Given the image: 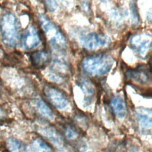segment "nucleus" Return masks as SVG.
Returning <instances> with one entry per match:
<instances>
[{
    "mask_svg": "<svg viewBox=\"0 0 152 152\" xmlns=\"http://www.w3.org/2000/svg\"><path fill=\"white\" fill-rule=\"evenodd\" d=\"M114 59L107 54H99L86 57L81 62L84 71L91 76H101L112 68Z\"/></svg>",
    "mask_w": 152,
    "mask_h": 152,
    "instance_id": "1",
    "label": "nucleus"
},
{
    "mask_svg": "<svg viewBox=\"0 0 152 152\" xmlns=\"http://www.w3.org/2000/svg\"><path fill=\"white\" fill-rule=\"evenodd\" d=\"M0 31L4 43L15 47L19 40V27L17 18L12 13L4 14L0 21Z\"/></svg>",
    "mask_w": 152,
    "mask_h": 152,
    "instance_id": "2",
    "label": "nucleus"
},
{
    "mask_svg": "<svg viewBox=\"0 0 152 152\" xmlns=\"http://www.w3.org/2000/svg\"><path fill=\"white\" fill-rule=\"evenodd\" d=\"M39 20L48 40L54 46L58 48H64L66 42L65 36L58 27L46 15L40 14Z\"/></svg>",
    "mask_w": 152,
    "mask_h": 152,
    "instance_id": "3",
    "label": "nucleus"
},
{
    "mask_svg": "<svg viewBox=\"0 0 152 152\" xmlns=\"http://www.w3.org/2000/svg\"><path fill=\"white\" fill-rule=\"evenodd\" d=\"M129 43L137 56L141 59H145L151 49V37L147 33H137L130 38Z\"/></svg>",
    "mask_w": 152,
    "mask_h": 152,
    "instance_id": "4",
    "label": "nucleus"
},
{
    "mask_svg": "<svg viewBox=\"0 0 152 152\" xmlns=\"http://www.w3.org/2000/svg\"><path fill=\"white\" fill-rule=\"evenodd\" d=\"M44 93L50 103L59 109H65L69 104L66 96L54 87L46 86L44 88Z\"/></svg>",
    "mask_w": 152,
    "mask_h": 152,
    "instance_id": "5",
    "label": "nucleus"
},
{
    "mask_svg": "<svg viewBox=\"0 0 152 152\" xmlns=\"http://www.w3.org/2000/svg\"><path fill=\"white\" fill-rule=\"evenodd\" d=\"M80 42L84 48L93 50L106 46L107 43V38L104 34L92 33L83 36Z\"/></svg>",
    "mask_w": 152,
    "mask_h": 152,
    "instance_id": "6",
    "label": "nucleus"
},
{
    "mask_svg": "<svg viewBox=\"0 0 152 152\" xmlns=\"http://www.w3.org/2000/svg\"><path fill=\"white\" fill-rule=\"evenodd\" d=\"M40 43V38L36 28L30 26L24 31L22 37V45L24 49L31 50L37 47Z\"/></svg>",
    "mask_w": 152,
    "mask_h": 152,
    "instance_id": "7",
    "label": "nucleus"
},
{
    "mask_svg": "<svg viewBox=\"0 0 152 152\" xmlns=\"http://www.w3.org/2000/svg\"><path fill=\"white\" fill-rule=\"evenodd\" d=\"M111 106L115 115L119 118H124L126 113L127 109L125 100L120 95H116L112 98L110 102Z\"/></svg>",
    "mask_w": 152,
    "mask_h": 152,
    "instance_id": "8",
    "label": "nucleus"
},
{
    "mask_svg": "<svg viewBox=\"0 0 152 152\" xmlns=\"http://www.w3.org/2000/svg\"><path fill=\"white\" fill-rule=\"evenodd\" d=\"M138 121L141 129L150 130L151 128V111L146 109H138L137 112Z\"/></svg>",
    "mask_w": 152,
    "mask_h": 152,
    "instance_id": "9",
    "label": "nucleus"
},
{
    "mask_svg": "<svg viewBox=\"0 0 152 152\" xmlns=\"http://www.w3.org/2000/svg\"><path fill=\"white\" fill-rule=\"evenodd\" d=\"M32 64L37 68H42L45 66L49 61V56L48 53L44 51H37L33 52L30 56Z\"/></svg>",
    "mask_w": 152,
    "mask_h": 152,
    "instance_id": "10",
    "label": "nucleus"
},
{
    "mask_svg": "<svg viewBox=\"0 0 152 152\" xmlns=\"http://www.w3.org/2000/svg\"><path fill=\"white\" fill-rule=\"evenodd\" d=\"M34 104L36 109L42 116L50 120L53 118L54 115L52 110L44 100L40 98L36 99Z\"/></svg>",
    "mask_w": 152,
    "mask_h": 152,
    "instance_id": "11",
    "label": "nucleus"
},
{
    "mask_svg": "<svg viewBox=\"0 0 152 152\" xmlns=\"http://www.w3.org/2000/svg\"><path fill=\"white\" fill-rule=\"evenodd\" d=\"M31 152H53L52 147L41 138H36L30 144Z\"/></svg>",
    "mask_w": 152,
    "mask_h": 152,
    "instance_id": "12",
    "label": "nucleus"
},
{
    "mask_svg": "<svg viewBox=\"0 0 152 152\" xmlns=\"http://www.w3.org/2000/svg\"><path fill=\"white\" fill-rule=\"evenodd\" d=\"M7 146L10 152H28L27 146L18 140L11 137L7 140Z\"/></svg>",
    "mask_w": 152,
    "mask_h": 152,
    "instance_id": "13",
    "label": "nucleus"
},
{
    "mask_svg": "<svg viewBox=\"0 0 152 152\" xmlns=\"http://www.w3.org/2000/svg\"><path fill=\"white\" fill-rule=\"evenodd\" d=\"M42 134L50 139L55 145L62 147L63 145V140L59 134L52 128H44L42 129Z\"/></svg>",
    "mask_w": 152,
    "mask_h": 152,
    "instance_id": "14",
    "label": "nucleus"
},
{
    "mask_svg": "<svg viewBox=\"0 0 152 152\" xmlns=\"http://www.w3.org/2000/svg\"><path fill=\"white\" fill-rule=\"evenodd\" d=\"M128 77L141 83H147L149 81V75L148 72L142 69L129 71L128 72Z\"/></svg>",
    "mask_w": 152,
    "mask_h": 152,
    "instance_id": "15",
    "label": "nucleus"
},
{
    "mask_svg": "<svg viewBox=\"0 0 152 152\" xmlns=\"http://www.w3.org/2000/svg\"><path fill=\"white\" fill-rule=\"evenodd\" d=\"M79 85L81 87L84 94L86 96V100L89 101L90 100H91L94 93V88L91 83L85 78H82L80 81Z\"/></svg>",
    "mask_w": 152,
    "mask_h": 152,
    "instance_id": "16",
    "label": "nucleus"
},
{
    "mask_svg": "<svg viewBox=\"0 0 152 152\" xmlns=\"http://www.w3.org/2000/svg\"><path fill=\"white\" fill-rule=\"evenodd\" d=\"M130 7H131L132 23L134 26H137V24H138V23H139V17H138L136 0H131Z\"/></svg>",
    "mask_w": 152,
    "mask_h": 152,
    "instance_id": "17",
    "label": "nucleus"
},
{
    "mask_svg": "<svg viewBox=\"0 0 152 152\" xmlns=\"http://www.w3.org/2000/svg\"><path fill=\"white\" fill-rule=\"evenodd\" d=\"M128 145L125 143H119L118 145L115 146L110 151V152H132L130 148H127Z\"/></svg>",
    "mask_w": 152,
    "mask_h": 152,
    "instance_id": "18",
    "label": "nucleus"
},
{
    "mask_svg": "<svg viewBox=\"0 0 152 152\" xmlns=\"http://www.w3.org/2000/svg\"><path fill=\"white\" fill-rule=\"evenodd\" d=\"M45 1V3L47 7V8L50 10V11H54L57 5L55 2V0H43Z\"/></svg>",
    "mask_w": 152,
    "mask_h": 152,
    "instance_id": "19",
    "label": "nucleus"
},
{
    "mask_svg": "<svg viewBox=\"0 0 152 152\" xmlns=\"http://www.w3.org/2000/svg\"><path fill=\"white\" fill-rule=\"evenodd\" d=\"M65 134H66V137L70 139L74 138L77 136V132L73 128H72L71 127H68L66 128Z\"/></svg>",
    "mask_w": 152,
    "mask_h": 152,
    "instance_id": "20",
    "label": "nucleus"
},
{
    "mask_svg": "<svg viewBox=\"0 0 152 152\" xmlns=\"http://www.w3.org/2000/svg\"><path fill=\"white\" fill-rule=\"evenodd\" d=\"M81 5L82 8L86 11H88L89 10V2L88 0H81Z\"/></svg>",
    "mask_w": 152,
    "mask_h": 152,
    "instance_id": "21",
    "label": "nucleus"
},
{
    "mask_svg": "<svg viewBox=\"0 0 152 152\" xmlns=\"http://www.w3.org/2000/svg\"><path fill=\"white\" fill-rule=\"evenodd\" d=\"M4 115H5V113L4 110L1 108H0V119L2 118L4 116Z\"/></svg>",
    "mask_w": 152,
    "mask_h": 152,
    "instance_id": "22",
    "label": "nucleus"
},
{
    "mask_svg": "<svg viewBox=\"0 0 152 152\" xmlns=\"http://www.w3.org/2000/svg\"><path fill=\"white\" fill-rule=\"evenodd\" d=\"M101 1H103V2H104V1H106V0H100Z\"/></svg>",
    "mask_w": 152,
    "mask_h": 152,
    "instance_id": "23",
    "label": "nucleus"
}]
</instances>
